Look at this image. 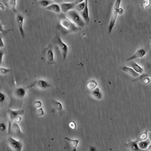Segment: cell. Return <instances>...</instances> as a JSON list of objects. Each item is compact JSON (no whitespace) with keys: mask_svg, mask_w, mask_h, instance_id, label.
<instances>
[{"mask_svg":"<svg viewBox=\"0 0 151 151\" xmlns=\"http://www.w3.org/2000/svg\"><path fill=\"white\" fill-rule=\"evenodd\" d=\"M5 9V7L3 3H0V9L1 11H3Z\"/></svg>","mask_w":151,"mask_h":151,"instance_id":"40","label":"cell"},{"mask_svg":"<svg viewBox=\"0 0 151 151\" xmlns=\"http://www.w3.org/2000/svg\"><path fill=\"white\" fill-rule=\"evenodd\" d=\"M148 139L151 144V129L149 130Z\"/></svg>","mask_w":151,"mask_h":151,"instance_id":"42","label":"cell"},{"mask_svg":"<svg viewBox=\"0 0 151 151\" xmlns=\"http://www.w3.org/2000/svg\"><path fill=\"white\" fill-rule=\"evenodd\" d=\"M83 1H76L74 2H65L60 5L62 12L64 13H67L75 9L77 5Z\"/></svg>","mask_w":151,"mask_h":151,"instance_id":"6","label":"cell"},{"mask_svg":"<svg viewBox=\"0 0 151 151\" xmlns=\"http://www.w3.org/2000/svg\"><path fill=\"white\" fill-rule=\"evenodd\" d=\"M54 107L58 111H60L63 109V105L62 104L57 101H54Z\"/></svg>","mask_w":151,"mask_h":151,"instance_id":"27","label":"cell"},{"mask_svg":"<svg viewBox=\"0 0 151 151\" xmlns=\"http://www.w3.org/2000/svg\"><path fill=\"white\" fill-rule=\"evenodd\" d=\"M85 5V1H83L81 2L78 4L76 7L75 10L77 11L80 13H81L84 9Z\"/></svg>","mask_w":151,"mask_h":151,"instance_id":"22","label":"cell"},{"mask_svg":"<svg viewBox=\"0 0 151 151\" xmlns=\"http://www.w3.org/2000/svg\"><path fill=\"white\" fill-rule=\"evenodd\" d=\"M6 5L12 11L15 13L17 12L16 9L17 1L16 0H10L6 3H5Z\"/></svg>","mask_w":151,"mask_h":151,"instance_id":"19","label":"cell"},{"mask_svg":"<svg viewBox=\"0 0 151 151\" xmlns=\"http://www.w3.org/2000/svg\"><path fill=\"white\" fill-rule=\"evenodd\" d=\"M24 21V18L23 15L21 13H17L16 17V22L19 31L23 38L25 36L23 28Z\"/></svg>","mask_w":151,"mask_h":151,"instance_id":"9","label":"cell"},{"mask_svg":"<svg viewBox=\"0 0 151 151\" xmlns=\"http://www.w3.org/2000/svg\"><path fill=\"white\" fill-rule=\"evenodd\" d=\"M56 44L61 52L64 60L66 59L68 53V45L64 42L60 37L58 38Z\"/></svg>","mask_w":151,"mask_h":151,"instance_id":"8","label":"cell"},{"mask_svg":"<svg viewBox=\"0 0 151 151\" xmlns=\"http://www.w3.org/2000/svg\"><path fill=\"white\" fill-rule=\"evenodd\" d=\"M151 4V1L150 0H144L142 2L141 6L144 9H146L148 8Z\"/></svg>","mask_w":151,"mask_h":151,"instance_id":"28","label":"cell"},{"mask_svg":"<svg viewBox=\"0 0 151 151\" xmlns=\"http://www.w3.org/2000/svg\"><path fill=\"white\" fill-rule=\"evenodd\" d=\"M0 128L3 131H4L6 130V125L4 123H1V126H0Z\"/></svg>","mask_w":151,"mask_h":151,"instance_id":"38","label":"cell"},{"mask_svg":"<svg viewBox=\"0 0 151 151\" xmlns=\"http://www.w3.org/2000/svg\"><path fill=\"white\" fill-rule=\"evenodd\" d=\"M89 151H97L96 148L93 146H91L89 147Z\"/></svg>","mask_w":151,"mask_h":151,"instance_id":"41","label":"cell"},{"mask_svg":"<svg viewBox=\"0 0 151 151\" xmlns=\"http://www.w3.org/2000/svg\"><path fill=\"white\" fill-rule=\"evenodd\" d=\"M5 99V95L2 92H1L0 93V102L1 103H3Z\"/></svg>","mask_w":151,"mask_h":151,"instance_id":"34","label":"cell"},{"mask_svg":"<svg viewBox=\"0 0 151 151\" xmlns=\"http://www.w3.org/2000/svg\"><path fill=\"white\" fill-rule=\"evenodd\" d=\"M138 140H129L125 145L129 151H142L138 147Z\"/></svg>","mask_w":151,"mask_h":151,"instance_id":"11","label":"cell"},{"mask_svg":"<svg viewBox=\"0 0 151 151\" xmlns=\"http://www.w3.org/2000/svg\"><path fill=\"white\" fill-rule=\"evenodd\" d=\"M51 85L46 81L42 79H38L36 80L27 88H36L40 89H44L50 88Z\"/></svg>","mask_w":151,"mask_h":151,"instance_id":"7","label":"cell"},{"mask_svg":"<svg viewBox=\"0 0 151 151\" xmlns=\"http://www.w3.org/2000/svg\"><path fill=\"white\" fill-rule=\"evenodd\" d=\"M92 93L93 96L95 98L97 99H100L101 97V93L100 90L98 88L94 89V90L92 92Z\"/></svg>","mask_w":151,"mask_h":151,"instance_id":"26","label":"cell"},{"mask_svg":"<svg viewBox=\"0 0 151 151\" xmlns=\"http://www.w3.org/2000/svg\"><path fill=\"white\" fill-rule=\"evenodd\" d=\"M27 88L19 87L15 89L14 94L16 97L19 99H22L26 96Z\"/></svg>","mask_w":151,"mask_h":151,"instance_id":"14","label":"cell"},{"mask_svg":"<svg viewBox=\"0 0 151 151\" xmlns=\"http://www.w3.org/2000/svg\"><path fill=\"white\" fill-rule=\"evenodd\" d=\"M121 3V0H117L114 4L108 27L109 33H111L112 32L116 22L119 15V9L120 7Z\"/></svg>","mask_w":151,"mask_h":151,"instance_id":"2","label":"cell"},{"mask_svg":"<svg viewBox=\"0 0 151 151\" xmlns=\"http://www.w3.org/2000/svg\"><path fill=\"white\" fill-rule=\"evenodd\" d=\"M149 38L151 42V35L149 37Z\"/></svg>","mask_w":151,"mask_h":151,"instance_id":"44","label":"cell"},{"mask_svg":"<svg viewBox=\"0 0 151 151\" xmlns=\"http://www.w3.org/2000/svg\"><path fill=\"white\" fill-rule=\"evenodd\" d=\"M36 113L38 116L42 117L44 115L45 112L43 109L41 107L37 109L36 111Z\"/></svg>","mask_w":151,"mask_h":151,"instance_id":"32","label":"cell"},{"mask_svg":"<svg viewBox=\"0 0 151 151\" xmlns=\"http://www.w3.org/2000/svg\"><path fill=\"white\" fill-rule=\"evenodd\" d=\"M5 46V44L2 37L0 38V47L3 48Z\"/></svg>","mask_w":151,"mask_h":151,"instance_id":"37","label":"cell"},{"mask_svg":"<svg viewBox=\"0 0 151 151\" xmlns=\"http://www.w3.org/2000/svg\"><path fill=\"white\" fill-rule=\"evenodd\" d=\"M151 144L148 139L144 140L138 141V143L139 149L142 151H147Z\"/></svg>","mask_w":151,"mask_h":151,"instance_id":"18","label":"cell"},{"mask_svg":"<svg viewBox=\"0 0 151 151\" xmlns=\"http://www.w3.org/2000/svg\"><path fill=\"white\" fill-rule=\"evenodd\" d=\"M15 134L17 135H21L23 133L21 128L18 123H13L12 125L11 130Z\"/></svg>","mask_w":151,"mask_h":151,"instance_id":"21","label":"cell"},{"mask_svg":"<svg viewBox=\"0 0 151 151\" xmlns=\"http://www.w3.org/2000/svg\"><path fill=\"white\" fill-rule=\"evenodd\" d=\"M149 130H146L140 134L138 139L139 141L144 140L148 139Z\"/></svg>","mask_w":151,"mask_h":151,"instance_id":"23","label":"cell"},{"mask_svg":"<svg viewBox=\"0 0 151 151\" xmlns=\"http://www.w3.org/2000/svg\"><path fill=\"white\" fill-rule=\"evenodd\" d=\"M69 142L72 148V151H77V148L79 143V140L78 139H73L67 137L64 138Z\"/></svg>","mask_w":151,"mask_h":151,"instance_id":"17","label":"cell"},{"mask_svg":"<svg viewBox=\"0 0 151 151\" xmlns=\"http://www.w3.org/2000/svg\"><path fill=\"white\" fill-rule=\"evenodd\" d=\"M97 84L96 82L93 80L91 81L88 84V88L91 89H95L96 88Z\"/></svg>","mask_w":151,"mask_h":151,"instance_id":"31","label":"cell"},{"mask_svg":"<svg viewBox=\"0 0 151 151\" xmlns=\"http://www.w3.org/2000/svg\"><path fill=\"white\" fill-rule=\"evenodd\" d=\"M21 115H18L15 119L14 122L15 123H18L21 122L22 120Z\"/></svg>","mask_w":151,"mask_h":151,"instance_id":"35","label":"cell"},{"mask_svg":"<svg viewBox=\"0 0 151 151\" xmlns=\"http://www.w3.org/2000/svg\"><path fill=\"white\" fill-rule=\"evenodd\" d=\"M124 13V10L122 8L120 7L118 11L119 15H122Z\"/></svg>","mask_w":151,"mask_h":151,"instance_id":"39","label":"cell"},{"mask_svg":"<svg viewBox=\"0 0 151 151\" xmlns=\"http://www.w3.org/2000/svg\"><path fill=\"white\" fill-rule=\"evenodd\" d=\"M24 113V111L23 109L14 110L11 109H8V133L9 134L11 133L12 125L14 122L15 119L18 116L22 115Z\"/></svg>","mask_w":151,"mask_h":151,"instance_id":"4","label":"cell"},{"mask_svg":"<svg viewBox=\"0 0 151 151\" xmlns=\"http://www.w3.org/2000/svg\"><path fill=\"white\" fill-rule=\"evenodd\" d=\"M134 71L140 75L144 73V69L143 68L140 66L139 65L135 62L132 63L131 67Z\"/></svg>","mask_w":151,"mask_h":151,"instance_id":"20","label":"cell"},{"mask_svg":"<svg viewBox=\"0 0 151 151\" xmlns=\"http://www.w3.org/2000/svg\"><path fill=\"white\" fill-rule=\"evenodd\" d=\"M85 5L83 11L80 13L85 23H88L89 21L90 18L88 7V1L85 0Z\"/></svg>","mask_w":151,"mask_h":151,"instance_id":"12","label":"cell"},{"mask_svg":"<svg viewBox=\"0 0 151 151\" xmlns=\"http://www.w3.org/2000/svg\"><path fill=\"white\" fill-rule=\"evenodd\" d=\"M144 73L150 78H151V64H148L145 65L144 68Z\"/></svg>","mask_w":151,"mask_h":151,"instance_id":"24","label":"cell"},{"mask_svg":"<svg viewBox=\"0 0 151 151\" xmlns=\"http://www.w3.org/2000/svg\"><path fill=\"white\" fill-rule=\"evenodd\" d=\"M59 26L63 32L65 34L76 32L81 29L67 17H63L60 19Z\"/></svg>","mask_w":151,"mask_h":151,"instance_id":"1","label":"cell"},{"mask_svg":"<svg viewBox=\"0 0 151 151\" xmlns=\"http://www.w3.org/2000/svg\"><path fill=\"white\" fill-rule=\"evenodd\" d=\"M146 53V52L144 49H140L137 50L132 56L127 59V60L130 61L135 59L142 58L145 56Z\"/></svg>","mask_w":151,"mask_h":151,"instance_id":"13","label":"cell"},{"mask_svg":"<svg viewBox=\"0 0 151 151\" xmlns=\"http://www.w3.org/2000/svg\"><path fill=\"white\" fill-rule=\"evenodd\" d=\"M122 69L123 71L133 77L137 78L140 75L135 72L134 70L130 67L125 66L123 67Z\"/></svg>","mask_w":151,"mask_h":151,"instance_id":"16","label":"cell"},{"mask_svg":"<svg viewBox=\"0 0 151 151\" xmlns=\"http://www.w3.org/2000/svg\"><path fill=\"white\" fill-rule=\"evenodd\" d=\"M45 54L48 61L50 64H53L55 62L54 55L53 45L50 44L46 48Z\"/></svg>","mask_w":151,"mask_h":151,"instance_id":"10","label":"cell"},{"mask_svg":"<svg viewBox=\"0 0 151 151\" xmlns=\"http://www.w3.org/2000/svg\"><path fill=\"white\" fill-rule=\"evenodd\" d=\"M33 105L35 108L37 109L42 107V103L41 101L37 100L34 102Z\"/></svg>","mask_w":151,"mask_h":151,"instance_id":"30","label":"cell"},{"mask_svg":"<svg viewBox=\"0 0 151 151\" xmlns=\"http://www.w3.org/2000/svg\"><path fill=\"white\" fill-rule=\"evenodd\" d=\"M8 143L9 147L13 151H22L23 145V143L12 137L8 139Z\"/></svg>","mask_w":151,"mask_h":151,"instance_id":"5","label":"cell"},{"mask_svg":"<svg viewBox=\"0 0 151 151\" xmlns=\"http://www.w3.org/2000/svg\"><path fill=\"white\" fill-rule=\"evenodd\" d=\"M54 3V1L51 0H42L40 1V4L42 7L46 8Z\"/></svg>","mask_w":151,"mask_h":151,"instance_id":"25","label":"cell"},{"mask_svg":"<svg viewBox=\"0 0 151 151\" xmlns=\"http://www.w3.org/2000/svg\"><path fill=\"white\" fill-rule=\"evenodd\" d=\"M4 55V53L2 51L0 52V64H1L3 61V59Z\"/></svg>","mask_w":151,"mask_h":151,"instance_id":"36","label":"cell"},{"mask_svg":"<svg viewBox=\"0 0 151 151\" xmlns=\"http://www.w3.org/2000/svg\"><path fill=\"white\" fill-rule=\"evenodd\" d=\"M45 8L48 11L57 14H59L62 12L60 5L57 3H54Z\"/></svg>","mask_w":151,"mask_h":151,"instance_id":"15","label":"cell"},{"mask_svg":"<svg viewBox=\"0 0 151 151\" xmlns=\"http://www.w3.org/2000/svg\"><path fill=\"white\" fill-rule=\"evenodd\" d=\"M147 151H151V144L149 146Z\"/></svg>","mask_w":151,"mask_h":151,"instance_id":"43","label":"cell"},{"mask_svg":"<svg viewBox=\"0 0 151 151\" xmlns=\"http://www.w3.org/2000/svg\"><path fill=\"white\" fill-rule=\"evenodd\" d=\"M69 127L72 130H74L76 128V124L74 121L70 122L69 124Z\"/></svg>","mask_w":151,"mask_h":151,"instance_id":"33","label":"cell"},{"mask_svg":"<svg viewBox=\"0 0 151 151\" xmlns=\"http://www.w3.org/2000/svg\"><path fill=\"white\" fill-rule=\"evenodd\" d=\"M67 17L78 27H84L85 23L80 13L74 9L67 13Z\"/></svg>","mask_w":151,"mask_h":151,"instance_id":"3","label":"cell"},{"mask_svg":"<svg viewBox=\"0 0 151 151\" xmlns=\"http://www.w3.org/2000/svg\"><path fill=\"white\" fill-rule=\"evenodd\" d=\"M11 69L1 67L0 68V74L1 75H5L11 72Z\"/></svg>","mask_w":151,"mask_h":151,"instance_id":"29","label":"cell"}]
</instances>
